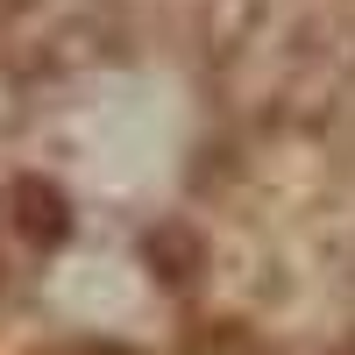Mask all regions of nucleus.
Returning <instances> with one entry per match:
<instances>
[{"label":"nucleus","mask_w":355,"mask_h":355,"mask_svg":"<svg viewBox=\"0 0 355 355\" xmlns=\"http://www.w3.org/2000/svg\"><path fill=\"white\" fill-rule=\"evenodd\" d=\"M15 227H28L36 242H57V234H64V199H57L43 178H28L15 192Z\"/></svg>","instance_id":"f257e3e1"}]
</instances>
